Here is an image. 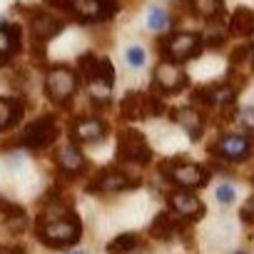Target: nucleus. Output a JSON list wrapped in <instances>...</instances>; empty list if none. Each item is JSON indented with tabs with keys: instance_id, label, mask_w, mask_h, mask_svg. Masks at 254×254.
<instances>
[{
	"instance_id": "f257e3e1",
	"label": "nucleus",
	"mask_w": 254,
	"mask_h": 254,
	"mask_svg": "<svg viewBox=\"0 0 254 254\" xmlns=\"http://www.w3.org/2000/svg\"><path fill=\"white\" fill-rule=\"evenodd\" d=\"M35 232L43 244H48L53 249H63V247H72L82 237V222L70 209L60 217H40Z\"/></svg>"
},
{
	"instance_id": "f03ea898",
	"label": "nucleus",
	"mask_w": 254,
	"mask_h": 254,
	"mask_svg": "<svg viewBox=\"0 0 254 254\" xmlns=\"http://www.w3.org/2000/svg\"><path fill=\"white\" fill-rule=\"evenodd\" d=\"M77 70H80L82 80L87 82L92 97L105 102L107 95H110V90H112V82H115V72H112L110 60L97 58L95 53H85L77 60Z\"/></svg>"
},
{
	"instance_id": "7ed1b4c3",
	"label": "nucleus",
	"mask_w": 254,
	"mask_h": 254,
	"mask_svg": "<svg viewBox=\"0 0 254 254\" xmlns=\"http://www.w3.org/2000/svg\"><path fill=\"white\" fill-rule=\"evenodd\" d=\"M160 172L167 182H172L182 190L204 187L209 182V170H204L202 165L187 162V160H167V162L160 165Z\"/></svg>"
},
{
	"instance_id": "20e7f679",
	"label": "nucleus",
	"mask_w": 254,
	"mask_h": 254,
	"mask_svg": "<svg viewBox=\"0 0 254 254\" xmlns=\"http://www.w3.org/2000/svg\"><path fill=\"white\" fill-rule=\"evenodd\" d=\"M157 48L162 50V60L185 63V60L197 58V55L202 53L204 43H202V35H194V33H175V35L160 38Z\"/></svg>"
},
{
	"instance_id": "39448f33",
	"label": "nucleus",
	"mask_w": 254,
	"mask_h": 254,
	"mask_svg": "<svg viewBox=\"0 0 254 254\" xmlns=\"http://www.w3.org/2000/svg\"><path fill=\"white\" fill-rule=\"evenodd\" d=\"M45 92H48V97L55 105H60V107L70 105V100L77 92V75H75V70H70L67 65L50 67L48 77H45Z\"/></svg>"
},
{
	"instance_id": "423d86ee",
	"label": "nucleus",
	"mask_w": 254,
	"mask_h": 254,
	"mask_svg": "<svg viewBox=\"0 0 254 254\" xmlns=\"http://www.w3.org/2000/svg\"><path fill=\"white\" fill-rule=\"evenodd\" d=\"M117 160L132 162V165H147L152 160V150L140 130L127 127L117 135Z\"/></svg>"
},
{
	"instance_id": "0eeeda50",
	"label": "nucleus",
	"mask_w": 254,
	"mask_h": 254,
	"mask_svg": "<svg viewBox=\"0 0 254 254\" xmlns=\"http://www.w3.org/2000/svg\"><path fill=\"white\" fill-rule=\"evenodd\" d=\"M58 137V122L53 115H43L35 122H30L23 135H20V145L28 150H45L48 145H53Z\"/></svg>"
},
{
	"instance_id": "6e6552de",
	"label": "nucleus",
	"mask_w": 254,
	"mask_h": 254,
	"mask_svg": "<svg viewBox=\"0 0 254 254\" xmlns=\"http://www.w3.org/2000/svg\"><path fill=\"white\" fill-rule=\"evenodd\" d=\"M120 112L125 120H145V117H155L162 112V102L157 95H145V92H135L130 90L122 102H120Z\"/></svg>"
},
{
	"instance_id": "1a4fd4ad",
	"label": "nucleus",
	"mask_w": 254,
	"mask_h": 254,
	"mask_svg": "<svg viewBox=\"0 0 254 254\" xmlns=\"http://www.w3.org/2000/svg\"><path fill=\"white\" fill-rule=\"evenodd\" d=\"M132 187H140L137 177H130L117 167H105L92 177V182L87 185V192H122V190H132Z\"/></svg>"
},
{
	"instance_id": "9d476101",
	"label": "nucleus",
	"mask_w": 254,
	"mask_h": 254,
	"mask_svg": "<svg viewBox=\"0 0 254 254\" xmlns=\"http://www.w3.org/2000/svg\"><path fill=\"white\" fill-rule=\"evenodd\" d=\"M209 152L224 162H244L252 155V140L247 135H222Z\"/></svg>"
},
{
	"instance_id": "9b49d317",
	"label": "nucleus",
	"mask_w": 254,
	"mask_h": 254,
	"mask_svg": "<svg viewBox=\"0 0 254 254\" xmlns=\"http://www.w3.org/2000/svg\"><path fill=\"white\" fill-rule=\"evenodd\" d=\"M120 3L117 0H75L72 15L80 23H105L112 15H117Z\"/></svg>"
},
{
	"instance_id": "f8f14e48",
	"label": "nucleus",
	"mask_w": 254,
	"mask_h": 254,
	"mask_svg": "<svg viewBox=\"0 0 254 254\" xmlns=\"http://www.w3.org/2000/svg\"><path fill=\"white\" fill-rule=\"evenodd\" d=\"M190 85V77L187 72L180 67V63H172V60H162L157 67H155V87L162 92V95H172V92H180Z\"/></svg>"
},
{
	"instance_id": "ddd939ff",
	"label": "nucleus",
	"mask_w": 254,
	"mask_h": 254,
	"mask_svg": "<svg viewBox=\"0 0 254 254\" xmlns=\"http://www.w3.org/2000/svg\"><path fill=\"white\" fill-rule=\"evenodd\" d=\"M167 202H170L172 212L180 219L194 222V219H202L204 217V202L197 194H192L190 190H175L172 194H167Z\"/></svg>"
},
{
	"instance_id": "4468645a",
	"label": "nucleus",
	"mask_w": 254,
	"mask_h": 254,
	"mask_svg": "<svg viewBox=\"0 0 254 254\" xmlns=\"http://www.w3.org/2000/svg\"><path fill=\"white\" fill-rule=\"evenodd\" d=\"M107 135V125L100 117H80L70 125V137L75 145H92L105 140Z\"/></svg>"
},
{
	"instance_id": "2eb2a0df",
	"label": "nucleus",
	"mask_w": 254,
	"mask_h": 254,
	"mask_svg": "<svg viewBox=\"0 0 254 254\" xmlns=\"http://www.w3.org/2000/svg\"><path fill=\"white\" fill-rule=\"evenodd\" d=\"M63 28H65V23H63L60 18L48 15V13H43V10H35V13L30 15V33H33L35 43H40V45L48 43V40H53Z\"/></svg>"
},
{
	"instance_id": "dca6fc26",
	"label": "nucleus",
	"mask_w": 254,
	"mask_h": 254,
	"mask_svg": "<svg viewBox=\"0 0 254 254\" xmlns=\"http://www.w3.org/2000/svg\"><path fill=\"white\" fill-rule=\"evenodd\" d=\"M170 117H172V122H177L182 130L187 132V137H190L192 142H197V140L202 137L204 115H202L199 110H194V107H175V110L170 112Z\"/></svg>"
},
{
	"instance_id": "f3484780",
	"label": "nucleus",
	"mask_w": 254,
	"mask_h": 254,
	"mask_svg": "<svg viewBox=\"0 0 254 254\" xmlns=\"http://www.w3.org/2000/svg\"><path fill=\"white\" fill-rule=\"evenodd\" d=\"M55 162H58V170L63 175H67V177H77V175H82L87 170V160H85V155L80 152L77 145L60 147L58 155H55Z\"/></svg>"
},
{
	"instance_id": "a211bd4d",
	"label": "nucleus",
	"mask_w": 254,
	"mask_h": 254,
	"mask_svg": "<svg viewBox=\"0 0 254 254\" xmlns=\"http://www.w3.org/2000/svg\"><path fill=\"white\" fill-rule=\"evenodd\" d=\"M18 50H20V28L8 20H0V65L8 63Z\"/></svg>"
},
{
	"instance_id": "6ab92c4d",
	"label": "nucleus",
	"mask_w": 254,
	"mask_h": 254,
	"mask_svg": "<svg viewBox=\"0 0 254 254\" xmlns=\"http://www.w3.org/2000/svg\"><path fill=\"white\" fill-rule=\"evenodd\" d=\"M180 232V217L175 212H160L150 227V234L155 239H172Z\"/></svg>"
},
{
	"instance_id": "aec40b11",
	"label": "nucleus",
	"mask_w": 254,
	"mask_h": 254,
	"mask_svg": "<svg viewBox=\"0 0 254 254\" xmlns=\"http://www.w3.org/2000/svg\"><path fill=\"white\" fill-rule=\"evenodd\" d=\"M182 3L187 5V10L192 15H199L204 20H217L224 10L222 0H182Z\"/></svg>"
},
{
	"instance_id": "412c9836",
	"label": "nucleus",
	"mask_w": 254,
	"mask_h": 254,
	"mask_svg": "<svg viewBox=\"0 0 254 254\" xmlns=\"http://www.w3.org/2000/svg\"><path fill=\"white\" fill-rule=\"evenodd\" d=\"M229 33L237 38H247L254 33V10L249 8H237L229 18Z\"/></svg>"
},
{
	"instance_id": "4be33fe9",
	"label": "nucleus",
	"mask_w": 254,
	"mask_h": 254,
	"mask_svg": "<svg viewBox=\"0 0 254 254\" xmlns=\"http://www.w3.org/2000/svg\"><path fill=\"white\" fill-rule=\"evenodd\" d=\"M23 117V102L15 97H0V130H8Z\"/></svg>"
},
{
	"instance_id": "5701e85b",
	"label": "nucleus",
	"mask_w": 254,
	"mask_h": 254,
	"mask_svg": "<svg viewBox=\"0 0 254 254\" xmlns=\"http://www.w3.org/2000/svg\"><path fill=\"white\" fill-rule=\"evenodd\" d=\"M237 100V87L232 82L212 85V107H232Z\"/></svg>"
},
{
	"instance_id": "b1692460",
	"label": "nucleus",
	"mask_w": 254,
	"mask_h": 254,
	"mask_svg": "<svg viewBox=\"0 0 254 254\" xmlns=\"http://www.w3.org/2000/svg\"><path fill=\"white\" fill-rule=\"evenodd\" d=\"M137 244H140V237H137V234L125 232V234L115 237V239L107 244V252H110V254H130L132 249H137Z\"/></svg>"
},
{
	"instance_id": "393cba45",
	"label": "nucleus",
	"mask_w": 254,
	"mask_h": 254,
	"mask_svg": "<svg viewBox=\"0 0 254 254\" xmlns=\"http://www.w3.org/2000/svg\"><path fill=\"white\" fill-rule=\"evenodd\" d=\"M227 30H229V28H224V25H219V23H217V25L212 23V25L207 28V33L202 35V43H204L207 48H219V45L227 40Z\"/></svg>"
},
{
	"instance_id": "a878e982",
	"label": "nucleus",
	"mask_w": 254,
	"mask_h": 254,
	"mask_svg": "<svg viewBox=\"0 0 254 254\" xmlns=\"http://www.w3.org/2000/svg\"><path fill=\"white\" fill-rule=\"evenodd\" d=\"M147 25H150V30H155V33L165 30V28H167V13H165L162 8L152 5V8L147 10Z\"/></svg>"
},
{
	"instance_id": "bb28decb",
	"label": "nucleus",
	"mask_w": 254,
	"mask_h": 254,
	"mask_svg": "<svg viewBox=\"0 0 254 254\" xmlns=\"http://www.w3.org/2000/svg\"><path fill=\"white\" fill-rule=\"evenodd\" d=\"M234 122H239L242 130L254 132V107H242L234 112Z\"/></svg>"
},
{
	"instance_id": "cd10ccee",
	"label": "nucleus",
	"mask_w": 254,
	"mask_h": 254,
	"mask_svg": "<svg viewBox=\"0 0 254 254\" xmlns=\"http://www.w3.org/2000/svg\"><path fill=\"white\" fill-rule=\"evenodd\" d=\"M214 197H217V202H219V204H232V202H234V197H237V190H234L232 185H217Z\"/></svg>"
},
{
	"instance_id": "c85d7f7f",
	"label": "nucleus",
	"mask_w": 254,
	"mask_h": 254,
	"mask_svg": "<svg viewBox=\"0 0 254 254\" xmlns=\"http://www.w3.org/2000/svg\"><path fill=\"white\" fill-rule=\"evenodd\" d=\"M125 60L130 63L132 67H142V65H145V50H142L140 45L127 48V53H125Z\"/></svg>"
},
{
	"instance_id": "c756f323",
	"label": "nucleus",
	"mask_w": 254,
	"mask_h": 254,
	"mask_svg": "<svg viewBox=\"0 0 254 254\" xmlns=\"http://www.w3.org/2000/svg\"><path fill=\"white\" fill-rule=\"evenodd\" d=\"M239 217H242V222H247V224H254V194H252V197L244 202V207H242Z\"/></svg>"
},
{
	"instance_id": "7c9ffc66",
	"label": "nucleus",
	"mask_w": 254,
	"mask_h": 254,
	"mask_svg": "<svg viewBox=\"0 0 254 254\" xmlns=\"http://www.w3.org/2000/svg\"><path fill=\"white\" fill-rule=\"evenodd\" d=\"M50 8H58L63 13H72L75 10V0H48Z\"/></svg>"
},
{
	"instance_id": "2f4dec72",
	"label": "nucleus",
	"mask_w": 254,
	"mask_h": 254,
	"mask_svg": "<svg viewBox=\"0 0 254 254\" xmlns=\"http://www.w3.org/2000/svg\"><path fill=\"white\" fill-rule=\"evenodd\" d=\"M249 53H252V48H249V45H239V48L232 53V65H239V63H242Z\"/></svg>"
},
{
	"instance_id": "473e14b6",
	"label": "nucleus",
	"mask_w": 254,
	"mask_h": 254,
	"mask_svg": "<svg viewBox=\"0 0 254 254\" xmlns=\"http://www.w3.org/2000/svg\"><path fill=\"white\" fill-rule=\"evenodd\" d=\"M5 209H8V204H3V202H0V217H5Z\"/></svg>"
},
{
	"instance_id": "72a5a7b5",
	"label": "nucleus",
	"mask_w": 254,
	"mask_h": 254,
	"mask_svg": "<svg viewBox=\"0 0 254 254\" xmlns=\"http://www.w3.org/2000/svg\"><path fill=\"white\" fill-rule=\"evenodd\" d=\"M252 70H254V48H252Z\"/></svg>"
},
{
	"instance_id": "f704fd0d",
	"label": "nucleus",
	"mask_w": 254,
	"mask_h": 254,
	"mask_svg": "<svg viewBox=\"0 0 254 254\" xmlns=\"http://www.w3.org/2000/svg\"><path fill=\"white\" fill-rule=\"evenodd\" d=\"M72 254H87V252H72Z\"/></svg>"
},
{
	"instance_id": "c9c22d12",
	"label": "nucleus",
	"mask_w": 254,
	"mask_h": 254,
	"mask_svg": "<svg viewBox=\"0 0 254 254\" xmlns=\"http://www.w3.org/2000/svg\"><path fill=\"white\" fill-rule=\"evenodd\" d=\"M234 254H247V252H234Z\"/></svg>"
}]
</instances>
